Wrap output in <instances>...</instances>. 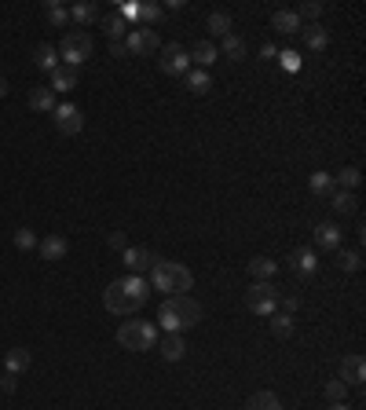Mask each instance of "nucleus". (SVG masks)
<instances>
[{"instance_id": "28", "label": "nucleus", "mask_w": 366, "mask_h": 410, "mask_svg": "<svg viewBox=\"0 0 366 410\" xmlns=\"http://www.w3.org/2000/svg\"><path fill=\"white\" fill-rule=\"evenodd\" d=\"M45 18H48L55 30H67V26H70V11L62 8L59 0H48V4H45Z\"/></svg>"}, {"instance_id": "46", "label": "nucleus", "mask_w": 366, "mask_h": 410, "mask_svg": "<svg viewBox=\"0 0 366 410\" xmlns=\"http://www.w3.org/2000/svg\"><path fill=\"white\" fill-rule=\"evenodd\" d=\"M4 96H8V81H4V77H0V99H4Z\"/></svg>"}, {"instance_id": "42", "label": "nucleus", "mask_w": 366, "mask_h": 410, "mask_svg": "<svg viewBox=\"0 0 366 410\" xmlns=\"http://www.w3.org/2000/svg\"><path fill=\"white\" fill-rule=\"evenodd\" d=\"M15 381H18L15 374H4V377H0V392H4V396H11V392H15Z\"/></svg>"}, {"instance_id": "37", "label": "nucleus", "mask_w": 366, "mask_h": 410, "mask_svg": "<svg viewBox=\"0 0 366 410\" xmlns=\"http://www.w3.org/2000/svg\"><path fill=\"white\" fill-rule=\"evenodd\" d=\"M319 15H322V0H304L297 8V18H308V23H319Z\"/></svg>"}, {"instance_id": "8", "label": "nucleus", "mask_w": 366, "mask_h": 410, "mask_svg": "<svg viewBox=\"0 0 366 410\" xmlns=\"http://www.w3.org/2000/svg\"><path fill=\"white\" fill-rule=\"evenodd\" d=\"M125 48H128V55H154V52H161V40H158V33L154 30H147V26H132L128 30V37H125Z\"/></svg>"}, {"instance_id": "38", "label": "nucleus", "mask_w": 366, "mask_h": 410, "mask_svg": "<svg viewBox=\"0 0 366 410\" xmlns=\"http://www.w3.org/2000/svg\"><path fill=\"white\" fill-rule=\"evenodd\" d=\"M33 246H37V234L26 231V227H18L15 231V249H33Z\"/></svg>"}, {"instance_id": "10", "label": "nucleus", "mask_w": 366, "mask_h": 410, "mask_svg": "<svg viewBox=\"0 0 366 410\" xmlns=\"http://www.w3.org/2000/svg\"><path fill=\"white\" fill-rule=\"evenodd\" d=\"M300 278H311L315 271H319V256H315V249H308V246H300V249H293L290 253V261H286Z\"/></svg>"}, {"instance_id": "18", "label": "nucleus", "mask_w": 366, "mask_h": 410, "mask_svg": "<svg viewBox=\"0 0 366 410\" xmlns=\"http://www.w3.org/2000/svg\"><path fill=\"white\" fill-rule=\"evenodd\" d=\"M48 89L52 92H74L77 89V70H70V67H62V62H59V67L52 70V84H48Z\"/></svg>"}, {"instance_id": "35", "label": "nucleus", "mask_w": 366, "mask_h": 410, "mask_svg": "<svg viewBox=\"0 0 366 410\" xmlns=\"http://www.w3.org/2000/svg\"><path fill=\"white\" fill-rule=\"evenodd\" d=\"M359 180H362V176H359V169H355V165H344L337 176H333V183H341V190H355Z\"/></svg>"}, {"instance_id": "1", "label": "nucleus", "mask_w": 366, "mask_h": 410, "mask_svg": "<svg viewBox=\"0 0 366 410\" xmlns=\"http://www.w3.org/2000/svg\"><path fill=\"white\" fill-rule=\"evenodd\" d=\"M147 297H150L147 278L143 275H125V278H118V283L106 286L103 304H106V312H114V315H136L147 304Z\"/></svg>"}, {"instance_id": "34", "label": "nucleus", "mask_w": 366, "mask_h": 410, "mask_svg": "<svg viewBox=\"0 0 366 410\" xmlns=\"http://www.w3.org/2000/svg\"><path fill=\"white\" fill-rule=\"evenodd\" d=\"M308 187H311L315 198H330V194H333V176H330V172H315Z\"/></svg>"}, {"instance_id": "26", "label": "nucleus", "mask_w": 366, "mask_h": 410, "mask_svg": "<svg viewBox=\"0 0 366 410\" xmlns=\"http://www.w3.org/2000/svg\"><path fill=\"white\" fill-rule=\"evenodd\" d=\"M4 363H8V374H15V377H18V374H26V370H30V363H33V355H30L26 348H11Z\"/></svg>"}, {"instance_id": "20", "label": "nucleus", "mask_w": 366, "mask_h": 410, "mask_svg": "<svg viewBox=\"0 0 366 410\" xmlns=\"http://www.w3.org/2000/svg\"><path fill=\"white\" fill-rule=\"evenodd\" d=\"M217 52H220L227 62H242V59H246V40H242L239 33H227V37H224V45H220Z\"/></svg>"}, {"instance_id": "45", "label": "nucleus", "mask_w": 366, "mask_h": 410, "mask_svg": "<svg viewBox=\"0 0 366 410\" xmlns=\"http://www.w3.org/2000/svg\"><path fill=\"white\" fill-rule=\"evenodd\" d=\"M261 55H264V59H275L278 52H275V45H264V48H261Z\"/></svg>"}, {"instance_id": "17", "label": "nucleus", "mask_w": 366, "mask_h": 410, "mask_svg": "<svg viewBox=\"0 0 366 410\" xmlns=\"http://www.w3.org/2000/svg\"><path fill=\"white\" fill-rule=\"evenodd\" d=\"M315 249H341V227L337 224H315Z\"/></svg>"}, {"instance_id": "14", "label": "nucleus", "mask_w": 366, "mask_h": 410, "mask_svg": "<svg viewBox=\"0 0 366 410\" xmlns=\"http://www.w3.org/2000/svg\"><path fill=\"white\" fill-rule=\"evenodd\" d=\"M158 352H161L165 363H180V359L187 355V344H183L180 334H165V337L158 341Z\"/></svg>"}, {"instance_id": "31", "label": "nucleus", "mask_w": 366, "mask_h": 410, "mask_svg": "<svg viewBox=\"0 0 366 410\" xmlns=\"http://www.w3.org/2000/svg\"><path fill=\"white\" fill-rule=\"evenodd\" d=\"M333 253H337V268H341V271L352 275V271L362 268V253H359V249H333Z\"/></svg>"}, {"instance_id": "6", "label": "nucleus", "mask_w": 366, "mask_h": 410, "mask_svg": "<svg viewBox=\"0 0 366 410\" xmlns=\"http://www.w3.org/2000/svg\"><path fill=\"white\" fill-rule=\"evenodd\" d=\"M278 300H282V290H278L275 283H253L249 293H246V308L253 315H275Z\"/></svg>"}, {"instance_id": "15", "label": "nucleus", "mask_w": 366, "mask_h": 410, "mask_svg": "<svg viewBox=\"0 0 366 410\" xmlns=\"http://www.w3.org/2000/svg\"><path fill=\"white\" fill-rule=\"evenodd\" d=\"M99 26H103L106 40H125V37H128V30H132V26H128L125 18H121V11H110V15H103V18H99Z\"/></svg>"}, {"instance_id": "21", "label": "nucleus", "mask_w": 366, "mask_h": 410, "mask_svg": "<svg viewBox=\"0 0 366 410\" xmlns=\"http://www.w3.org/2000/svg\"><path fill=\"white\" fill-rule=\"evenodd\" d=\"M217 59H220V52H217V45H212V40H198L195 52H190V62H198V70L212 67Z\"/></svg>"}, {"instance_id": "43", "label": "nucleus", "mask_w": 366, "mask_h": 410, "mask_svg": "<svg viewBox=\"0 0 366 410\" xmlns=\"http://www.w3.org/2000/svg\"><path fill=\"white\" fill-rule=\"evenodd\" d=\"M110 55H114V59H128V48H125V40H110Z\"/></svg>"}, {"instance_id": "22", "label": "nucleus", "mask_w": 366, "mask_h": 410, "mask_svg": "<svg viewBox=\"0 0 366 410\" xmlns=\"http://www.w3.org/2000/svg\"><path fill=\"white\" fill-rule=\"evenodd\" d=\"M330 205H333V212H341V217H352V212H359V202H355L352 190H333V194H330Z\"/></svg>"}, {"instance_id": "36", "label": "nucleus", "mask_w": 366, "mask_h": 410, "mask_svg": "<svg viewBox=\"0 0 366 410\" xmlns=\"http://www.w3.org/2000/svg\"><path fill=\"white\" fill-rule=\"evenodd\" d=\"M271 334H275V337H282V341L293 337V319H290L286 312H282V315H271Z\"/></svg>"}, {"instance_id": "7", "label": "nucleus", "mask_w": 366, "mask_h": 410, "mask_svg": "<svg viewBox=\"0 0 366 410\" xmlns=\"http://www.w3.org/2000/svg\"><path fill=\"white\" fill-rule=\"evenodd\" d=\"M158 70L161 74H168V77H183L187 70H190V52L183 48V45H165L161 48V59H158Z\"/></svg>"}, {"instance_id": "4", "label": "nucleus", "mask_w": 366, "mask_h": 410, "mask_svg": "<svg viewBox=\"0 0 366 410\" xmlns=\"http://www.w3.org/2000/svg\"><path fill=\"white\" fill-rule=\"evenodd\" d=\"M118 344L125 352H150L158 344V322H143V319L121 322L118 326Z\"/></svg>"}, {"instance_id": "24", "label": "nucleus", "mask_w": 366, "mask_h": 410, "mask_svg": "<svg viewBox=\"0 0 366 410\" xmlns=\"http://www.w3.org/2000/svg\"><path fill=\"white\" fill-rule=\"evenodd\" d=\"M300 33H304V45H308L311 52H322V48H326V40H330V33L322 30L319 23H311V26H300Z\"/></svg>"}, {"instance_id": "33", "label": "nucleus", "mask_w": 366, "mask_h": 410, "mask_svg": "<svg viewBox=\"0 0 366 410\" xmlns=\"http://www.w3.org/2000/svg\"><path fill=\"white\" fill-rule=\"evenodd\" d=\"M246 410H282V403H278L275 392H256V396H249Z\"/></svg>"}, {"instance_id": "23", "label": "nucleus", "mask_w": 366, "mask_h": 410, "mask_svg": "<svg viewBox=\"0 0 366 410\" xmlns=\"http://www.w3.org/2000/svg\"><path fill=\"white\" fill-rule=\"evenodd\" d=\"M33 62H37V70L52 74V70L59 67V48H52V45H37V52H33Z\"/></svg>"}, {"instance_id": "16", "label": "nucleus", "mask_w": 366, "mask_h": 410, "mask_svg": "<svg viewBox=\"0 0 366 410\" xmlns=\"http://www.w3.org/2000/svg\"><path fill=\"white\" fill-rule=\"evenodd\" d=\"M99 18H103V11H99V4H92V0H84V4H74V8H70V23H77L81 30L92 26V23H99Z\"/></svg>"}, {"instance_id": "29", "label": "nucleus", "mask_w": 366, "mask_h": 410, "mask_svg": "<svg viewBox=\"0 0 366 410\" xmlns=\"http://www.w3.org/2000/svg\"><path fill=\"white\" fill-rule=\"evenodd\" d=\"M271 26L278 33H300V18H297V11H275L271 15Z\"/></svg>"}, {"instance_id": "5", "label": "nucleus", "mask_w": 366, "mask_h": 410, "mask_svg": "<svg viewBox=\"0 0 366 410\" xmlns=\"http://www.w3.org/2000/svg\"><path fill=\"white\" fill-rule=\"evenodd\" d=\"M59 59H62V67L81 70V62L92 59V37L84 30H67V37H62V45H59Z\"/></svg>"}, {"instance_id": "12", "label": "nucleus", "mask_w": 366, "mask_h": 410, "mask_svg": "<svg viewBox=\"0 0 366 410\" xmlns=\"http://www.w3.org/2000/svg\"><path fill=\"white\" fill-rule=\"evenodd\" d=\"M341 381L344 385H362L366 381V359L362 355H344V363H341Z\"/></svg>"}, {"instance_id": "19", "label": "nucleus", "mask_w": 366, "mask_h": 410, "mask_svg": "<svg viewBox=\"0 0 366 410\" xmlns=\"http://www.w3.org/2000/svg\"><path fill=\"white\" fill-rule=\"evenodd\" d=\"M249 275L256 278V283H271V278L278 275V264L271 261V256H253V261H249Z\"/></svg>"}, {"instance_id": "25", "label": "nucleus", "mask_w": 366, "mask_h": 410, "mask_svg": "<svg viewBox=\"0 0 366 410\" xmlns=\"http://www.w3.org/2000/svg\"><path fill=\"white\" fill-rule=\"evenodd\" d=\"M30 106L40 114H52L55 110V92L52 89H30Z\"/></svg>"}, {"instance_id": "27", "label": "nucleus", "mask_w": 366, "mask_h": 410, "mask_svg": "<svg viewBox=\"0 0 366 410\" xmlns=\"http://www.w3.org/2000/svg\"><path fill=\"white\" fill-rule=\"evenodd\" d=\"M161 15H165V8L161 4H154V0H147V4H136V18H139V23L150 30V26H154V23H161Z\"/></svg>"}, {"instance_id": "40", "label": "nucleus", "mask_w": 366, "mask_h": 410, "mask_svg": "<svg viewBox=\"0 0 366 410\" xmlns=\"http://www.w3.org/2000/svg\"><path fill=\"white\" fill-rule=\"evenodd\" d=\"M106 246H110V249H128V239H125V234L121 231H110V234H106Z\"/></svg>"}, {"instance_id": "11", "label": "nucleus", "mask_w": 366, "mask_h": 410, "mask_svg": "<svg viewBox=\"0 0 366 410\" xmlns=\"http://www.w3.org/2000/svg\"><path fill=\"white\" fill-rule=\"evenodd\" d=\"M121 261H125V268L132 271V275H143L150 264H154V253L143 249V246H128V249L121 253Z\"/></svg>"}, {"instance_id": "47", "label": "nucleus", "mask_w": 366, "mask_h": 410, "mask_svg": "<svg viewBox=\"0 0 366 410\" xmlns=\"http://www.w3.org/2000/svg\"><path fill=\"white\" fill-rule=\"evenodd\" d=\"M330 410H348V403H333Z\"/></svg>"}, {"instance_id": "9", "label": "nucleus", "mask_w": 366, "mask_h": 410, "mask_svg": "<svg viewBox=\"0 0 366 410\" xmlns=\"http://www.w3.org/2000/svg\"><path fill=\"white\" fill-rule=\"evenodd\" d=\"M52 121L62 136H77L81 128H84V114L77 110L74 103H55V110H52Z\"/></svg>"}, {"instance_id": "3", "label": "nucleus", "mask_w": 366, "mask_h": 410, "mask_svg": "<svg viewBox=\"0 0 366 410\" xmlns=\"http://www.w3.org/2000/svg\"><path fill=\"white\" fill-rule=\"evenodd\" d=\"M150 286L161 290V293H190L195 275H190L183 264H176V261H161V256H154V264H150Z\"/></svg>"}, {"instance_id": "2", "label": "nucleus", "mask_w": 366, "mask_h": 410, "mask_svg": "<svg viewBox=\"0 0 366 410\" xmlns=\"http://www.w3.org/2000/svg\"><path fill=\"white\" fill-rule=\"evenodd\" d=\"M202 322V304L190 293H168L158 308V326L165 334H183Z\"/></svg>"}, {"instance_id": "39", "label": "nucleus", "mask_w": 366, "mask_h": 410, "mask_svg": "<svg viewBox=\"0 0 366 410\" xmlns=\"http://www.w3.org/2000/svg\"><path fill=\"white\" fill-rule=\"evenodd\" d=\"M344 392H348V385H344L341 377H337V381H326V396H330L333 403H344Z\"/></svg>"}, {"instance_id": "41", "label": "nucleus", "mask_w": 366, "mask_h": 410, "mask_svg": "<svg viewBox=\"0 0 366 410\" xmlns=\"http://www.w3.org/2000/svg\"><path fill=\"white\" fill-rule=\"evenodd\" d=\"M278 59H282V67H286V70H297V67H300V55H297V52H282Z\"/></svg>"}, {"instance_id": "32", "label": "nucleus", "mask_w": 366, "mask_h": 410, "mask_svg": "<svg viewBox=\"0 0 366 410\" xmlns=\"http://www.w3.org/2000/svg\"><path fill=\"white\" fill-rule=\"evenodd\" d=\"M183 84H187L190 92H198V96L212 89V81H209V74H205V70H187V74H183Z\"/></svg>"}, {"instance_id": "44", "label": "nucleus", "mask_w": 366, "mask_h": 410, "mask_svg": "<svg viewBox=\"0 0 366 410\" xmlns=\"http://www.w3.org/2000/svg\"><path fill=\"white\" fill-rule=\"evenodd\" d=\"M297 308H300V297H297V293H290V297H286V315H290V312H297Z\"/></svg>"}, {"instance_id": "30", "label": "nucleus", "mask_w": 366, "mask_h": 410, "mask_svg": "<svg viewBox=\"0 0 366 410\" xmlns=\"http://www.w3.org/2000/svg\"><path fill=\"white\" fill-rule=\"evenodd\" d=\"M205 30H209L212 37H227V33H231V15H227V11H212V15L205 18Z\"/></svg>"}, {"instance_id": "13", "label": "nucleus", "mask_w": 366, "mask_h": 410, "mask_svg": "<svg viewBox=\"0 0 366 410\" xmlns=\"http://www.w3.org/2000/svg\"><path fill=\"white\" fill-rule=\"evenodd\" d=\"M37 249H40V256H45L48 264H55V261H62V256H67L70 242L62 239V234H45V239L37 242Z\"/></svg>"}]
</instances>
